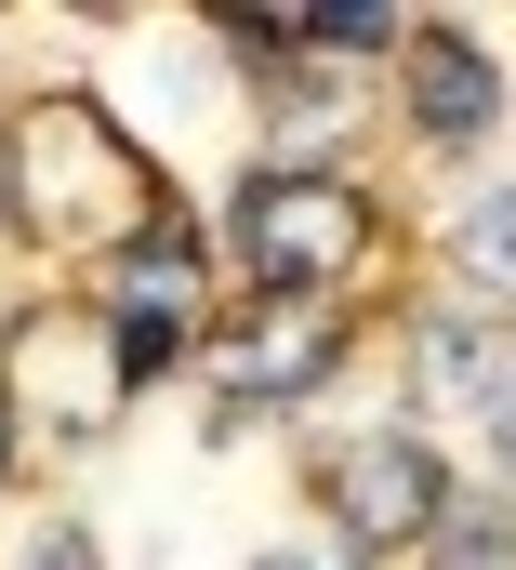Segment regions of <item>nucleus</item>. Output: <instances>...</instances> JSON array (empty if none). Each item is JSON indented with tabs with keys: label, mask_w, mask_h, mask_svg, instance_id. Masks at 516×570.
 <instances>
[{
	"label": "nucleus",
	"mask_w": 516,
	"mask_h": 570,
	"mask_svg": "<svg viewBox=\"0 0 516 570\" xmlns=\"http://www.w3.org/2000/svg\"><path fill=\"white\" fill-rule=\"evenodd\" d=\"M13 226L53 239H146L159 226V173L120 146V120L93 94H40L13 120Z\"/></svg>",
	"instance_id": "f257e3e1"
},
{
	"label": "nucleus",
	"mask_w": 516,
	"mask_h": 570,
	"mask_svg": "<svg viewBox=\"0 0 516 570\" xmlns=\"http://www.w3.org/2000/svg\"><path fill=\"white\" fill-rule=\"evenodd\" d=\"M239 253H252L265 305H331V292L358 279V253H371V199L345 173H318V159H278L239 199Z\"/></svg>",
	"instance_id": "f03ea898"
},
{
	"label": "nucleus",
	"mask_w": 516,
	"mask_h": 570,
	"mask_svg": "<svg viewBox=\"0 0 516 570\" xmlns=\"http://www.w3.org/2000/svg\"><path fill=\"white\" fill-rule=\"evenodd\" d=\"M186 318H199V239H186V226L120 239V279H107V345H120V385H159V372L186 358Z\"/></svg>",
	"instance_id": "7ed1b4c3"
},
{
	"label": "nucleus",
	"mask_w": 516,
	"mask_h": 570,
	"mask_svg": "<svg viewBox=\"0 0 516 570\" xmlns=\"http://www.w3.org/2000/svg\"><path fill=\"white\" fill-rule=\"evenodd\" d=\"M331 518H345V544H437V518H450V464L424 451V438H358L345 464H331Z\"/></svg>",
	"instance_id": "20e7f679"
},
{
	"label": "nucleus",
	"mask_w": 516,
	"mask_h": 570,
	"mask_svg": "<svg viewBox=\"0 0 516 570\" xmlns=\"http://www.w3.org/2000/svg\"><path fill=\"white\" fill-rule=\"evenodd\" d=\"M13 385H27V399H40V412H53V425H120V345H107V332H80V318H67V305H53V318H27V332H13V372H0V399H13Z\"/></svg>",
	"instance_id": "39448f33"
},
{
	"label": "nucleus",
	"mask_w": 516,
	"mask_h": 570,
	"mask_svg": "<svg viewBox=\"0 0 516 570\" xmlns=\"http://www.w3.org/2000/svg\"><path fill=\"white\" fill-rule=\"evenodd\" d=\"M397 80H410L424 146H477L504 120V67H490L477 40H450V27H410V40H397Z\"/></svg>",
	"instance_id": "423d86ee"
},
{
	"label": "nucleus",
	"mask_w": 516,
	"mask_h": 570,
	"mask_svg": "<svg viewBox=\"0 0 516 570\" xmlns=\"http://www.w3.org/2000/svg\"><path fill=\"white\" fill-rule=\"evenodd\" d=\"M331 358H345L331 305H305V318H291V305H265L252 332L226 345V385H239V399H318V372H331Z\"/></svg>",
	"instance_id": "0eeeda50"
},
{
	"label": "nucleus",
	"mask_w": 516,
	"mask_h": 570,
	"mask_svg": "<svg viewBox=\"0 0 516 570\" xmlns=\"http://www.w3.org/2000/svg\"><path fill=\"white\" fill-rule=\"evenodd\" d=\"M450 279L477 292V305H516V173L464 213V239H450Z\"/></svg>",
	"instance_id": "6e6552de"
},
{
	"label": "nucleus",
	"mask_w": 516,
	"mask_h": 570,
	"mask_svg": "<svg viewBox=\"0 0 516 570\" xmlns=\"http://www.w3.org/2000/svg\"><path fill=\"white\" fill-rule=\"evenodd\" d=\"M477 412H490V451H504V464H516V372H504V385H490V399H477Z\"/></svg>",
	"instance_id": "1a4fd4ad"
},
{
	"label": "nucleus",
	"mask_w": 516,
	"mask_h": 570,
	"mask_svg": "<svg viewBox=\"0 0 516 570\" xmlns=\"http://www.w3.org/2000/svg\"><path fill=\"white\" fill-rule=\"evenodd\" d=\"M27 570H93V544H80V531H40V558Z\"/></svg>",
	"instance_id": "9d476101"
},
{
	"label": "nucleus",
	"mask_w": 516,
	"mask_h": 570,
	"mask_svg": "<svg viewBox=\"0 0 516 570\" xmlns=\"http://www.w3.org/2000/svg\"><path fill=\"white\" fill-rule=\"evenodd\" d=\"M0 239H13V146H0Z\"/></svg>",
	"instance_id": "9b49d317"
},
{
	"label": "nucleus",
	"mask_w": 516,
	"mask_h": 570,
	"mask_svg": "<svg viewBox=\"0 0 516 570\" xmlns=\"http://www.w3.org/2000/svg\"><path fill=\"white\" fill-rule=\"evenodd\" d=\"M0 491H13V399H0Z\"/></svg>",
	"instance_id": "f8f14e48"
},
{
	"label": "nucleus",
	"mask_w": 516,
	"mask_h": 570,
	"mask_svg": "<svg viewBox=\"0 0 516 570\" xmlns=\"http://www.w3.org/2000/svg\"><path fill=\"white\" fill-rule=\"evenodd\" d=\"M265 570H358V558H265Z\"/></svg>",
	"instance_id": "ddd939ff"
}]
</instances>
